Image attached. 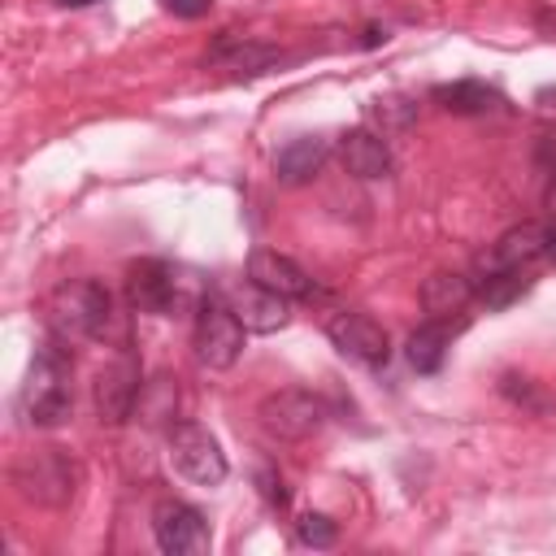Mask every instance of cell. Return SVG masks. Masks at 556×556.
<instances>
[{
    "mask_svg": "<svg viewBox=\"0 0 556 556\" xmlns=\"http://www.w3.org/2000/svg\"><path fill=\"white\" fill-rule=\"evenodd\" d=\"M526 287H530V282H526L521 269H491V274H482V282L473 287V300H482L486 308H508Z\"/></svg>",
    "mask_w": 556,
    "mask_h": 556,
    "instance_id": "cell-19",
    "label": "cell"
},
{
    "mask_svg": "<svg viewBox=\"0 0 556 556\" xmlns=\"http://www.w3.org/2000/svg\"><path fill=\"white\" fill-rule=\"evenodd\" d=\"M326 156H330V143H326L321 135H300V139H291L287 148H278L274 174H278V182L300 187V182H308V178L326 165Z\"/></svg>",
    "mask_w": 556,
    "mask_h": 556,
    "instance_id": "cell-15",
    "label": "cell"
},
{
    "mask_svg": "<svg viewBox=\"0 0 556 556\" xmlns=\"http://www.w3.org/2000/svg\"><path fill=\"white\" fill-rule=\"evenodd\" d=\"M13 482L22 486L26 500L48 504V508H61L74 495V460L61 447H39V452H30V456L17 460Z\"/></svg>",
    "mask_w": 556,
    "mask_h": 556,
    "instance_id": "cell-5",
    "label": "cell"
},
{
    "mask_svg": "<svg viewBox=\"0 0 556 556\" xmlns=\"http://www.w3.org/2000/svg\"><path fill=\"white\" fill-rule=\"evenodd\" d=\"M339 161H343V169L356 174V178H387V174H391L387 139L374 135V130H365V126H356V130H348V135L339 139Z\"/></svg>",
    "mask_w": 556,
    "mask_h": 556,
    "instance_id": "cell-14",
    "label": "cell"
},
{
    "mask_svg": "<svg viewBox=\"0 0 556 556\" xmlns=\"http://www.w3.org/2000/svg\"><path fill=\"white\" fill-rule=\"evenodd\" d=\"M165 4V13H174V17H204L208 9H213V0H161Z\"/></svg>",
    "mask_w": 556,
    "mask_h": 556,
    "instance_id": "cell-21",
    "label": "cell"
},
{
    "mask_svg": "<svg viewBox=\"0 0 556 556\" xmlns=\"http://www.w3.org/2000/svg\"><path fill=\"white\" fill-rule=\"evenodd\" d=\"M326 417L330 413H326L321 395L300 391V387L261 400V426L269 434H278V439H308V434H317L326 426Z\"/></svg>",
    "mask_w": 556,
    "mask_h": 556,
    "instance_id": "cell-7",
    "label": "cell"
},
{
    "mask_svg": "<svg viewBox=\"0 0 556 556\" xmlns=\"http://www.w3.org/2000/svg\"><path fill=\"white\" fill-rule=\"evenodd\" d=\"M469 300H473V282H469L465 274L439 269V274H430L426 287H421V304H426V313L439 317V321H447L452 313H460Z\"/></svg>",
    "mask_w": 556,
    "mask_h": 556,
    "instance_id": "cell-17",
    "label": "cell"
},
{
    "mask_svg": "<svg viewBox=\"0 0 556 556\" xmlns=\"http://www.w3.org/2000/svg\"><path fill=\"white\" fill-rule=\"evenodd\" d=\"M61 9H87V4H96V0H56Z\"/></svg>",
    "mask_w": 556,
    "mask_h": 556,
    "instance_id": "cell-24",
    "label": "cell"
},
{
    "mask_svg": "<svg viewBox=\"0 0 556 556\" xmlns=\"http://www.w3.org/2000/svg\"><path fill=\"white\" fill-rule=\"evenodd\" d=\"M547 243H552V230H547V226L521 222V226L504 230V235L491 243V252H482L478 265H482V274H491V269H521V265L539 261V256L547 252Z\"/></svg>",
    "mask_w": 556,
    "mask_h": 556,
    "instance_id": "cell-12",
    "label": "cell"
},
{
    "mask_svg": "<svg viewBox=\"0 0 556 556\" xmlns=\"http://www.w3.org/2000/svg\"><path fill=\"white\" fill-rule=\"evenodd\" d=\"M547 208H552V217H556V174H552V187H547Z\"/></svg>",
    "mask_w": 556,
    "mask_h": 556,
    "instance_id": "cell-23",
    "label": "cell"
},
{
    "mask_svg": "<svg viewBox=\"0 0 556 556\" xmlns=\"http://www.w3.org/2000/svg\"><path fill=\"white\" fill-rule=\"evenodd\" d=\"M326 334H330V343H334L348 361H356V365L378 369V365H387V356H391V339H387V330H382L369 313H348V308H339V313L326 317Z\"/></svg>",
    "mask_w": 556,
    "mask_h": 556,
    "instance_id": "cell-8",
    "label": "cell"
},
{
    "mask_svg": "<svg viewBox=\"0 0 556 556\" xmlns=\"http://www.w3.org/2000/svg\"><path fill=\"white\" fill-rule=\"evenodd\" d=\"M152 534H156V547L169 552V556L208 552V521L187 500H161L152 508Z\"/></svg>",
    "mask_w": 556,
    "mask_h": 556,
    "instance_id": "cell-9",
    "label": "cell"
},
{
    "mask_svg": "<svg viewBox=\"0 0 556 556\" xmlns=\"http://www.w3.org/2000/svg\"><path fill=\"white\" fill-rule=\"evenodd\" d=\"M22 404H26V417L30 426H61L74 408V391H70V356L48 343L35 361H30V374H26V387H22Z\"/></svg>",
    "mask_w": 556,
    "mask_h": 556,
    "instance_id": "cell-1",
    "label": "cell"
},
{
    "mask_svg": "<svg viewBox=\"0 0 556 556\" xmlns=\"http://www.w3.org/2000/svg\"><path fill=\"white\" fill-rule=\"evenodd\" d=\"M430 100H439L447 113H460V117H482V113H495L504 104V96L478 78H460V83H443L430 91Z\"/></svg>",
    "mask_w": 556,
    "mask_h": 556,
    "instance_id": "cell-16",
    "label": "cell"
},
{
    "mask_svg": "<svg viewBox=\"0 0 556 556\" xmlns=\"http://www.w3.org/2000/svg\"><path fill=\"white\" fill-rule=\"evenodd\" d=\"M195 361L204 369H230L243 352V321L230 313L226 300H204L195 308Z\"/></svg>",
    "mask_w": 556,
    "mask_h": 556,
    "instance_id": "cell-3",
    "label": "cell"
},
{
    "mask_svg": "<svg viewBox=\"0 0 556 556\" xmlns=\"http://www.w3.org/2000/svg\"><path fill=\"white\" fill-rule=\"evenodd\" d=\"M547 256L556 261V230H552V243H547Z\"/></svg>",
    "mask_w": 556,
    "mask_h": 556,
    "instance_id": "cell-25",
    "label": "cell"
},
{
    "mask_svg": "<svg viewBox=\"0 0 556 556\" xmlns=\"http://www.w3.org/2000/svg\"><path fill=\"white\" fill-rule=\"evenodd\" d=\"M295 539H300L304 547H334L339 526H334L326 513H304V517L295 521Z\"/></svg>",
    "mask_w": 556,
    "mask_h": 556,
    "instance_id": "cell-20",
    "label": "cell"
},
{
    "mask_svg": "<svg viewBox=\"0 0 556 556\" xmlns=\"http://www.w3.org/2000/svg\"><path fill=\"white\" fill-rule=\"evenodd\" d=\"M126 300L139 313H178V308H200L204 304L195 295L191 278L178 265H169V261H139V265H130Z\"/></svg>",
    "mask_w": 556,
    "mask_h": 556,
    "instance_id": "cell-2",
    "label": "cell"
},
{
    "mask_svg": "<svg viewBox=\"0 0 556 556\" xmlns=\"http://www.w3.org/2000/svg\"><path fill=\"white\" fill-rule=\"evenodd\" d=\"M139 395H143V382H139V365H135L130 352H122L113 365L100 369V378H96V413H100V421L122 426L135 413Z\"/></svg>",
    "mask_w": 556,
    "mask_h": 556,
    "instance_id": "cell-10",
    "label": "cell"
},
{
    "mask_svg": "<svg viewBox=\"0 0 556 556\" xmlns=\"http://www.w3.org/2000/svg\"><path fill=\"white\" fill-rule=\"evenodd\" d=\"M56 321H61V330H74L87 339H109L113 321H117L113 295L100 282H74L56 295Z\"/></svg>",
    "mask_w": 556,
    "mask_h": 556,
    "instance_id": "cell-6",
    "label": "cell"
},
{
    "mask_svg": "<svg viewBox=\"0 0 556 556\" xmlns=\"http://www.w3.org/2000/svg\"><path fill=\"white\" fill-rule=\"evenodd\" d=\"M226 304H230V313L243 321V330H252V334H274V330H282L287 317H291L287 295H278V291H269V287H261V282H252V278L235 282V287L226 291Z\"/></svg>",
    "mask_w": 556,
    "mask_h": 556,
    "instance_id": "cell-11",
    "label": "cell"
},
{
    "mask_svg": "<svg viewBox=\"0 0 556 556\" xmlns=\"http://www.w3.org/2000/svg\"><path fill=\"white\" fill-rule=\"evenodd\" d=\"M248 278L261 282V287H269V291H278V295H287V300H308V295L317 291L313 278H308L291 256H282V252H274V248H252V256H248Z\"/></svg>",
    "mask_w": 556,
    "mask_h": 556,
    "instance_id": "cell-13",
    "label": "cell"
},
{
    "mask_svg": "<svg viewBox=\"0 0 556 556\" xmlns=\"http://www.w3.org/2000/svg\"><path fill=\"white\" fill-rule=\"evenodd\" d=\"M261 495H265L269 504H287V491H282V482H278L274 473H261Z\"/></svg>",
    "mask_w": 556,
    "mask_h": 556,
    "instance_id": "cell-22",
    "label": "cell"
},
{
    "mask_svg": "<svg viewBox=\"0 0 556 556\" xmlns=\"http://www.w3.org/2000/svg\"><path fill=\"white\" fill-rule=\"evenodd\" d=\"M169 460L195 486H217L226 478V452L200 421H174L169 426Z\"/></svg>",
    "mask_w": 556,
    "mask_h": 556,
    "instance_id": "cell-4",
    "label": "cell"
},
{
    "mask_svg": "<svg viewBox=\"0 0 556 556\" xmlns=\"http://www.w3.org/2000/svg\"><path fill=\"white\" fill-rule=\"evenodd\" d=\"M447 343H452V330H447V321L434 317V321H426V326H417L408 334L404 356H408V365L417 374H439L443 369V356H447Z\"/></svg>",
    "mask_w": 556,
    "mask_h": 556,
    "instance_id": "cell-18",
    "label": "cell"
}]
</instances>
